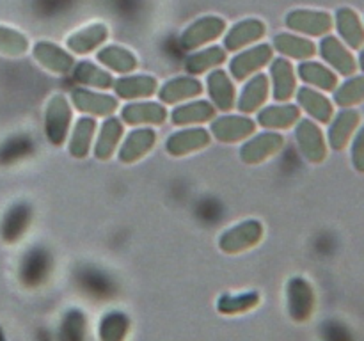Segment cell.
Here are the masks:
<instances>
[{
    "instance_id": "7a4b0ae2",
    "label": "cell",
    "mask_w": 364,
    "mask_h": 341,
    "mask_svg": "<svg viewBox=\"0 0 364 341\" xmlns=\"http://www.w3.org/2000/svg\"><path fill=\"white\" fill-rule=\"evenodd\" d=\"M73 112L66 96L53 94L46 103L45 134L52 146H63L70 134Z\"/></svg>"
},
{
    "instance_id": "8fae6325",
    "label": "cell",
    "mask_w": 364,
    "mask_h": 341,
    "mask_svg": "<svg viewBox=\"0 0 364 341\" xmlns=\"http://www.w3.org/2000/svg\"><path fill=\"white\" fill-rule=\"evenodd\" d=\"M288 311L295 322H306L311 316L315 305V295L311 286L302 277H291L287 286Z\"/></svg>"
},
{
    "instance_id": "836d02e7",
    "label": "cell",
    "mask_w": 364,
    "mask_h": 341,
    "mask_svg": "<svg viewBox=\"0 0 364 341\" xmlns=\"http://www.w3.org/2000/svg\"><path fill=\"white\" fill-rule=\"evenodd\" d=\"M128 329H130V320H128V316L121 311H110L100 322V340L124 341Z\"/></svg>"
},
{
    "instance_id": "ffe728a7",
    "label": "cell",
    "mask_w": 364,
    "mask_h": 341,
    "mask_svg": "<svg viewBox=\"0 0 364 341\" xmlns=\"http://www.w3.org/2000/svg\"><path fill=\"white\" fill-rule=\"evenodd\" d=\"M301 119V110L291 103H279L258 110L256 124L270 130H288Z\"/></svg>"
},
{
    "instance_id": "e575fe53",
    "label": "cell",
    "mask_w": 364,
    "mask_h": 341,
    "mask_svg": "<svg viewBox=\"0 0 364 341\" xmlns=\"http://www.w3.org/2000/svg\"><path fill=\"white\" fill-rule=\"evenodd\" d=\"M336 23L338 31L343 36L345 41L350 46H354V48H358L364 39V31L361 23H359L358 14L352 9H348V7H343V9H340L336 13Z\"/></svg>"
},
{
    "instance_id": "ba28073f",
    "label": "cell",
    "mask_w": 364,
    "mask_h": 341,
    "mask_svg": "<svg viewBox=\"0 0 364 341\" xmlns=\"http://www.w3.org/2000/svg\"><path fill=\"white\" fill-rule=\"evenodd\" d=\"M71 103L82 114H91L96 117H109L117 110L119 103L114 96L77 87L71 91Z\"/></svg>"
},
{
    "instance_id": "74e56055",
    "label": "cell",
    "mask_w": 364,
    "mask_h": 341,
    "mask_svg": "<svg viewBox=\"0 0 364 341\" xmlns=\"http://www.w3.org/2000/svg\"><path fill=\"white\" fill-rule=\"evenodd\" d=\"M355 123H358V116L355 112H343L338 116V119L334 121L333 126L329 130V141L331 146L334 149H341L345 146V142L348 141V135L354 130Z\"/></svg>"
},
{
    "instance_id": "6da1fadb",
    "label": "cell",
    "mask_w": 364,
    "mask_h": 341,
    "mask_svg": "<svg viewBox=\"0 0 364 341\" xmlns=\"http://www.w3.org/2000/svg\"><path fill=\"white\" fill-rule=\"evenodd\" d=\"M265 227L259 220L249 219L228 227L219 237V249L226 254H240L256 247L263 240Z\"/></svg>"
},
{
    "instance_id": "3957f363",
    "label": "cell",
    "mask_w": 364,
    "mask_h": 341,
    "mask_svg": "<svg viewBox=\"0 0 364 341\" xmlns=\"http://www.w3.org/2000/svg\"><path fill=\"white\" fill-rule=\"evenodd\" d=\"M226 20L220 16L208 14V16L198 18V20L192 21V23L181 32L180 45L181 48L187 50V52H192V50L199 48V46H205L208 45V43L217 41V39L226 32Z\"/></svg>"
},
{
    "instance_id": "d6a6232c",
    "label": "cell",
    "mask_w": 364,
    "mask_h": 341,
    "mask_svg": "<svg viewBox=\"0 0 364 341\" xmlns=\"http://www.w3.org/2000/svg\"><path fill=\"white\" fill-rule=\"evenodd\" d=\"M320 52L322 57L331 64V66L336 67L340 73H350L354 71V59L350 57V53L343 48L340 41L336 38H326L320 43Z\"/></svg>"
},
{
    "instance_id": "7c38bea8",
    "label": "cell",
    "mask_w": 364,
    "mask_h": 341,
    "mask_svg": "<svg viewBox=\"0 0 364 341\" xmlns=\"http://www.w3.org/2000/svg\"><path fill=\"white\" fill-rule=\"evenodd\" d=\"M206 91H208L212 105L223 112H230L237 107V89L231 82L230 75L224 70H213L206 77Z\"/></svg>"
},
{
    "instance_id": "52a82bcc",
    "label": "cell",
    "mask_w": 364,
    "mask_h": 341,
    "mask_svg": "<svg viewBox=\"0 0 364 341\" xmlns=\"http://www.w3.org/2000/svg\"><path fill=\"white\" fill-rule=\"evenodd\" d=\"M284 25L306 36H322L333 28V18L326 11L294 9L284 18Z\"/></svg>"
},
{
    "instance_id": "44dd1931",
    "label": "cell",
    "mask_w": 364,
    "mask_h": 341,
    "mask_svg": "<svg viewBox=\"0 0 364 341\" xmlns=\"http://www.w3.org/2000/svg\"><path fill=\"white\" fill-rule=\"evenodd\" d=\"M156 92H159L160 102L167 103V105H174V103H180L183 99L201 96L203 84L194 77H176L167 80Z\"/></svg>"
},
{
    "instance_id": "5b68a950",
    "label": "cell",
    "mask_w": 364,
    "mask_h": 341,
    "mask_svg": "<svg viewBox=\"0 0 364 341\" xmlns=\"http://www.w3.org/2000/svg\"><path fill=\"white\" fill-rule=\"evenodd\" d=\"M284 146V137L277 131H263L247 139L240 148V160L247 166H258L272 158Z\"/></svg>"
},
{
    "instance_id": "8992f818",
    "label": "cell",
    "mask_w": 364,
    "mask_h": 341,
    "mask_svg": "<svg viewBox=\"0 0 364 341\" xmlns=\"http://www.w3.org/2000/svg\"><path fill=\"white\" fill-rule=\"evenodd\" d=\"M212 135L224 144H235V142L247 141L256 131V121L249 116H220L213 119Z\"/></svg>"
},
{
    "instance_id": "e0dca14e",
    "label": "cell",
    "mask_w": 364,
    "mask_h": 341,
    "mask_svg": "<svg viewBox=\"0 0 364 341\" xmlns=\"http://www.w3.org/2000/svg\"><path fill=\"white\" fill-rule=\"evenodd\" d=\"M270 82H272V96L279 103H287L291 99L297 89V78L291 63L283 57H277L270 64Z\"/></svg>"
},
{
    "instance_id": "277c9868",
    "label": "cell",
    "mask_w": 364,
    "mask_h": 341,
    "mask_svg": "<svg viewBox=\"0 0 364 341\" xmlns=\"http://www.w3.org/2000/svg\"><path fill=\"white\" fill-rule=\"evenodd\" d=\"M274 48L267 43H259V45L252 46V48L244 50L238 55H235L230 60V73L237 82L247 80L249 77L256 73V71L263 70L269 63H272Z\"/></svg>"
},
{
    "instance_id": "603a6c76",
    "label": "cell",
    "mask_w": 364,
    "mask_h": 341,
    "mask_svg": "<svg viewBox=\"0 0 364 341\" xmlns=\"http://www.w3.org/2000/svg\"><path fill=\"white\" fill-rule=\"evenodd\" d=\"M171 116V123L174 126H191V124L208 123L215 117V107L206 99H198V102H188L183 105H178Z\"/></svg>"
},
{
    "instance_id": "2e32d148",
    "label": "cell",
    "mask_w": 364,
    "mask_h": 341,
    "mask_svg": "<svg viewBox=\"0 0 364 341\" xmlns=\"http://www.w3.org/2000/svg\"><path fill=\"white\" fill-rule=\"evenodd\" d=\"M32 55H34V59L38 60L45 70L52 71V73L55 75L70 73L75 66L73 55L50 41L36 43L34 48H32Z\"/></svg>"
},
{
    "instance_id": "f546056e",
    "label": "cell",
    "mask_w": 364,
    "mask_h": 341,
    "mask_svg": "<svg viewBox=\"0 0 364 341\" xmlns=\"http://www.w3.org/2000/svg\"><path fill=\"white\" fill-rule=\"evenodd\" d=\"M73 80L82 85H91L96 89H110L114 87V78L109 71L102 70L96 64L89 60H82L77 66H73Z\"/></svg>"
},
{
    "instance_id": "9c48e42d",
    "label": "cell",
    "mask_w": 364,
    "mask_h": 341,
    "mask_svg": "<svg viewBox=\"0 0 364 341\" xmlns=\"http://www.w3.org/2000/svg\"><path fill=\"white\" fill-rule=\"evenodd\" d=\"M267 34V25L258 18L237 21L224 36V50L226 52H238L252 43L262 41Z\"/></svg>"
},
{
    "instance_id": "9a60e30c",
    "label": "cell",
    "mask_w": 364,
    "mask_h": 341,
    "mask_svg": "<svg viewBox=\"0 0 364 341\" xmlns=\"http://www.w3.org/2000/svg\"><path fill=\"white\" fill-rule=\"evenodd\" d=\"M295 139L301 153L304 155L306 160L313 163H318L326 158V142H323V135L320 128L316 126L313 121L302 119L299 121L297 128H295Z\"/></svg>"
},
{
    "instance_id": "4316f807",
    "label": "cell",
    "mask_w": 364,
    "mask_h": 341,
    "mask_svg": "<svg viewBox=\"0 0 364 341\" xmlns=\"http://www.w3.org/2000/svg\"><path fill=\"white\" fill-rule=\"evenodd\" d=\"M272 48L277 50L281 55L291 57V59H309L315 55V43L301 36L290 34V32H279L274 36Z\"/></svg>"
},
{
    "instance_id": "f35d334b",
    "label": "cell",
    "mask_w": 364,
    "mask_h": 341,
    "mask_svg": "<svg viewBox=\"0 0 364 341\" xmlns=\"http://www.w3.org/2000/svg\"><path fill=\"white\" fill-rule=\"evenodd\" d=\"M364 94V80L363 78H358L354 82H347L340 91L336 92V102L341 103V105H347V103L359 102Z\"/></svg>"
},
{
    "instance_id": "484cf974",
    "label": "cell",
    "mask_w": 364,
    "mask_h": 341,
    "mask_svg": "<svg viewBox=\"0 0 364 341\" xmlns=\"http://www.w3.org/2000/svg\"><path fill=\"white\" fill-rule=\"evenodd\" d=\"M96 57H98V60L103 66L121 75L132 73V71L137 70L139 66V60L137 57H135V53L119 45L103 46Z\"/></svg>"
},
{
    "instance_id": "d4e9b609",
    "label": "cell",
    "mask_w": 364,
    "mask_h": 341,
    "mask_svg": "<svg viewBox=\"0 0 364 341\" xmlns=\"http://www.w3.org/2000/svg\"><path fill=\"white\" fill-rule=\"evenodd\" d=\"M123 134H124L123 123H121V121L114 116L107 117L105 123H103L102 128H100L98 139H96V144H95L96 158L102 160V162L109 160L110 156L116 153Z\"/></svg>"
},
{
    "instance_id": "f1b7e54d",
    "label": "cell",
    "mask_w": 364,
    "mask_h": 341,
    "mask_svg": "<svg viewBox=\"0 0 364 341\" xmlns=\"http://www.w3.org/2000/svg\"><path fill=\"white\" fill-rule=\"evenodd\" d=\"M96 134V121L92 117H80V119L75 123L73 131H71L70 137V155L73 158H85L91 151L92 137Z\"/></svg>"
},
{
    "instance_id": "d6986e66",
    "label": "cell",
    "mask_w": 364,
    "mask_h": 341,
    "mask_svg": "<svg viewBox=\"0 0 364 341\" xmlns=\"http://www.w3.org/2000/svg\"><path fill=\"white\" fill-rule=\"evenodd\" d=\"M270 94V80L267 75L258 73L244 85L237 99V107L242 114L258 112Z\"/></svg>"
},
{
    "instance_id": "7402d4cb",
    "label": "cell",
    "mask_w": 364,
    "mask_h": 341,
    "mask_svg": "<svg viewBox=\"0 0 364 341\" xmlns=\"http://www.w3.org/2000/svg\"><path fill=\"white\" fill-rule=\"evenodd\" d=\"M107 38H109V27L105 23H91L80 31L73 32L66 39V45L77 55H85V53L95 52L98 46H102L107 41Z\"/></svg>"
},
{
    "instance_id": "5bb4252c",
    "label": "cell",
    "mask_w": 364,
    "mask_h": 341,
    "mask_svg": "<svg viewBox=\"0 0 364 341\" xmlns=\"http://www.w3.org/2000/svg\"><path fill=\"white\" fill-rule=\"evenodd\" d=\"M121 119L130 126H160L166 123L167 110L162 103L156 102H132L121 110Z\"/></svg>"
},
{
    "instance_id": "d590c367",
    "label": "cell",
    "mask_w": 364,
    "mask_h": 341,
    "mask_svg": "<svg viewBox=\"0 0 364 341\" xmlns=\"http://www.w3.org/2000/svg\"><path fill=\"white\" fill-rule=\"evenodd\" d=\"M299 77L306 82V84L316 85V87L322 89H333L336 85V77L331 73L327 67H323L322 64L311 63V60H306L299 66Z\"/></svg>"
},
{
    "instance_id": "ac0fdd59",
    "label": "cell",
    "mask_w": 364,
    "mask_h": 341,
    "mask_svg": "<svg viewBox=\"0 0 364 341\" xmlns=\"http://www.w3.org/2000/svg\"><path fill=\"white\" fill-rule=\"evenodd\" d=\"M112 89L121 99H146L159 91V82L151 75H128L114 80Z\"/></svg>"
},
{
    "instance_id": "8d00e7d4",
    "label": "cell",
    "mask_w": 364,
    "mask_h": 341,
    "mask_svg": "<svg viewBox=\"0 0 364 341\" xmlns=\"http://www.w3.org/2000/svg\"><path fill=\"white\" fill-rule=\"evenodd\" d=\"M28 50L27 36L21 34L16 28L0 25V53L9 57L23 55Z\"/></svg>"
},
{
    "instance_id": "83f0119b",
    "label": "cell",
    "mask_w": 364,
    "mask_h": 341,
    "mask_svg": "<svg viewBox=\"0 0 364 341\" xmlns=\"http://www.w3.org/2000/svg\"><path fill=\"white\" fill-rule=\"evenodd\" d=\"M228 52L224 46H208V48L196 52L185 59V71L191 75H203L210 70H217L220 64L226 63Z\"/></svg>"
},
{
    "instance_id": "30bf717a",
    "label": "cell",
    "mask_w": 364,
    "mask_h": 341,
    "mask_svg": "<svg viewBox=\"0 0 364 341\" xmlns=\"http://www.w3.org/2000/svg\"><path fill=\"white\" fill-rule=\"evenodd\" d=\"M212 137L205 128H185V130L174 131L166 141V151L174 158L187 156L191 153L201 151L210 146Z\"/></svg>"
},
{
    "instance_id": "4dcf8cb0",
    "label": "cell",
    "mask_w": 364,
    "mask_h": 341,
    "mask_svg": "<svg viewBox=\"0 0 364 341\" xmlns=\"http://www.w3.org/2000/svg\"><path fill=\"white\" fill-rule=\"evenodd\" d=\"M297 99L299 105L306 110L311 117H315L316 121H322L327 123L331 119V114H333V107L327 102L326 96H322L320 92L313 91L309 87H302L297 91Z\"/></svg>"
},
{
    "instance_id": "4fadbf2b",
    "label": "cell",
    "mask_w": 364,
    "mask_h": 341,
    "mask_svg": "<svg viewBox=\"0 0 364 341\" xmlns=\"http://www.w3.org/2000/svg\"><path fill=\"white\" fill-rule=\"evenodd\" d=\"M156 144V131L153 128H137L132 130L121 142L117 156L121 163H135L144 158Z\"/></svg>"
},
{
    "instance_id": "ab89813d",
    "label": "cell",
    "mask_w": 364,
    "mask_h": 341,
    "mask_svg": "<svg viewBox=\"0 0 364 341\" xmlns=\"http://www.w3.org/2000/svg\"><path fill=\"white\" fill-rule=\"evenodd\" d=\"M0 341H6V337H4V334H2V330H0Z\"/></svg>"
},
{
    "instance_id": "1f68e13d",
    "label": "cell",
    "mask_w": 364,
    "mask_h": 341,
    "mask_svg": "<svg viewBox=\"0 0 364 341\" xmlns=\"http://www.w3.org/2000/svg\"><path fill=\"white\" fill-rule=\"evenodd\" d=\"M259 304V293L258 291H245V293L238 295H220L217 301V311L220 315H242L251 309H255Z\"/></svg>"
},
{
    "instance_id": "cb8c5ba5",
    "label": "cell",
    "mask_w": 364,
    "mask_h": 341,
    "mask_svg": "<svg viewBox=\"0 0 364 341\" xmlns=\"http://www.w3.org/2000/svg\"><path fill=\"white\" fill-rule=\"evenodd\" d=\"M31 208H28L25 202L20 205H14L9 212L4 215L2 222H0V237L2 240H6L7 244H14V242L20 240L28 229V224H31Z\"/></svg>"
}]
</instances>
